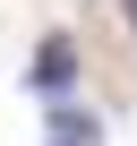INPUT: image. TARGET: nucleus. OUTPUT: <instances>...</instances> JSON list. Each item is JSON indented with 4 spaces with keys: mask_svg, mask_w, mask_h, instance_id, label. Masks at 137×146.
I'll list each match as a JSON object with an SVG mask.
<instances>
[{
    "mask_svg": "<svg viewBox=\"0 0 137 146\" xmlns=\"http://www.w3.org/2000/svg\"><path fill=\"white\" fill-rule=\"evenodd\" d=\"M128 17H137V0H128Z\"/></svg>",
    "mask_w": 137,
    "mask_h": 146,
    "instance_id": "7ed1b4c3",
    "label": "nucleus"
},
{
    "mask_svg": "<svg viewBox=\"0 0 137 146\" xmlns=\"http://www.w3.org/2000/svg\"><path fill=\"white\" fill-rule=\"evenodd\" d=\"M68 78H77V43H68V35H43V52H34V86L60 95Z\"/></svg>",
    "mask_w": 137,
    "mask_h": 146,
    "instance_id": "f257e3e1",
    "label": "nucleus"
},
{
    "mask_svg": "<svg viewBox=\"0 0 137 146\" xmlns=\"http://www.w3.org/2000/svg\"><path fill=\"white\" fill-rule=\"evenodd\" d=\"M51 146H94V120H77V112H60V120H51Z\"/></svg>",
    "mask_w": 137,
    "mask_h": 146,
    "instance_id": "f03ea898",
    "label": "nucleus"
}]
</instances>
